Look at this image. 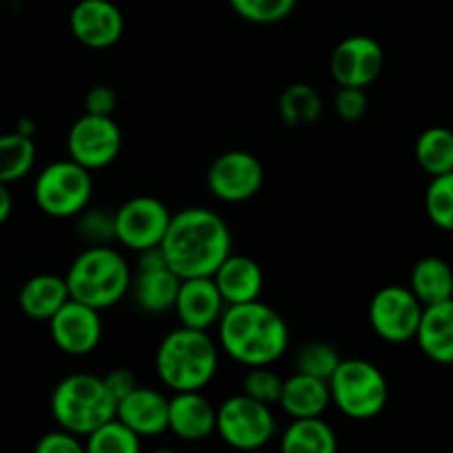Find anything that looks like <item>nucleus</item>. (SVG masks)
<instances>
[{
	"instance_id": "obj_1",
	"label": "nucleus",
	"mask_w": 453,
	"mask_h": 453,
	"mask_svg": "<svg viewBox=\"0 0 453 453\" xmlns=\"http://www.w3.org/2000/svg\"><path fill=\"white\" fill-rule=\"evenodd\" d=\"M166 264L180 279L212 277L233 252V234L221 215L193 206L171 215L162 239Z\"/></svg>"
},
{
	"instance_id": "obj_2",
	"label": "nucleus",
	"mask_w": 453,
	"mask_h": 453,
	"mask_svg": "<svg viewBox=\"0 0 453 453\" xmlns=\"http://www.w3.org/2000/svg\"><path fill=\"white\" fill-rule=\"evenodd\" d=\"M219 345L239 365H273L286 354L290 332L277 310L259 299L226 305L217 321Z\"/></svg>"
},
{
	"instance_id": "obj_3",
	"label": "nucleus",
	"mask_w": 453,
	"mask_h": 453,
	"mask_svg": "<svg viewBox=\"0 0 453 453\" xmlns=\"http://www.w3.org/2000/svg\"><path fill=\"white\" fill-rule=\"evenodd\" d=\"M219 367V348L206 330L177 327L155 352V370L171 392H202Z\"/></svg>"
},
{
	"instance_id": "obj_4",
	"label": "nucleus",
	"mask_w": 453,
	"mask_h": 453,
	"mask_svg": "<svg viewBox=\"0 0 453 453\" xmlns=\"http://www.w3.org/2000/svg\"><path fill=\"white\" fill-rule=\"evenodd\" d=\"M131 268L113 246H87L69 265V296L96 310L113 308L131 290Z\"/></svg>"
},
{
	"instance_id": "obj_5",
	"label": "nucleus",
	"mask_w": 453,
	"mask_h": 453,
	"mask_svg": "<svg viewBox=\"0 0 453 453\" xmlns=\"http://www.w3.org/2000/svg\"><path fill=\"white\" fill-rule=\"evenodd\" d=\"M115 398L106 389L104 380L93 374H69L56 385L51 394V414L58 427L87 438L115 416Z\"/></svg>"
},
{
	"instance_id": "obj_6",
	"label": "nucleus",
	"mask_w": 453,
	"mask_h": 453,
	"mask_svg": "<svg viewBox=\"0 0 453 453\" xmlns=\"http://www.w3.org/2000/svg\"><path fill=\"white\" fill-rule=\"evenodd\" d=\"M327 385L332 403L348 418L370 420L388 405L389 388L385 374L363 358H341Z\"/></svg>"
},
{
	"instance_id": "obj_7",
	"label": "nucleus",
	"mask_w": 453,
	"mask_h": 453,
	"mask_svg": "<svg viewBox=\"0 0 453 453\" xmlns=\"http://www.w3.org/2000/svg\"><path fill=\"white\" fill-rule=\"evenodd\" d=\"M93 195L91 171L73 159H58L38 173L34 184L35 206L49 217L66 219L88 206Z\"/></svg>"
},
{
	"instance_id": "obj_8",
	"label": "nucleus",
	"mask_w": 453,
	"mask_h": 453,
	"mask_svg": "<svg viewBox=\"0 0 453 453\" xmlns=\"http://www.w3.org/2000/svg\"><path fill=\"white\" fill-rule=\"evenodd\" d=\"M215 434L234 449H261L277 436V420L270 405L237 394L217 407Z\"/></svg>"
},
{
	"instance_id": "obj_9",
	"label": "nucleus",
	"mask_w": 453,
	"mask_h": 453,
	"mask_svg": "<svg viewBox=\"0 0 453 453\" xmlns=\"http://www.w3.org/2000/svg\"><path fill=\"white\" fill-rule=\"evenodd\" d=\"M66 150L73 162L88 171L113 164L122 150V131L113 115L84 113L75 119L66 135Z\"/></svg>"
},
{
	"instance_id": "obj_10",
	"label": "nucleus",
	"mask_w": 453,
	"mask_h": 453,
	"mask_svg": "<svg viewBox=\"0 0 453 453\" xmlns=\"http://www.w3.org/2000/svg\"><path fill=\"white\" fill-rule=\"evenodd\" d=\"M425 305L416 299L410 288L385 286L372 296V330L388 343H407L416 336Z\"/></svg>"
},
{
	"instance_id": "obj_11",
	"label": "nucleus",
	"mask_w": 453,
	"mask_h": 453,
	"mask_svg": "<svg viewBox=\"0 0 453 453\" xmlns=\"http://www.w3.org/2000/svg\"><path fill=\"white\" fill-rule=\"evenodd\" d=\"M264 164L248 150L221 153L206 173L208 190L226 203H242L252 199L264 186Z\"/></svg>"
},
{
	"instance_id": "obj_12",
	"label": "nucleus",
	"mask_w": 453,
	"mask_h": 453,
	"mask_svg": "<svg viewBox=\"0 0 453 453\" xmlns=\"http://www.w3.org/2000/svg\"><path fill=\"white\" fill-rule=\"evenodd\" d=\"M171 211L157 197L140 195L119 206L115 212V242L133 252L159 246L166 234Z\"/></svg>"
},
{
	"instance_id": "obj_13",
	"label": "nucleus",
	"mask_w": 453,
	"mask_h": 453,
	"mask_svg": "<svg viewBox=\"0 0 453 453\" xmlns=\"http://www.w3.org/2000/svg\"><path fill=\"white\" fill-rule=\"evenodd\" d=\"M49 334L56 348L69 357L91 354L102 341L100 310L69 296L66 303L49 319Z\"/></svg>"
},
{
	"instance_id": "obj_14",
	"label": "nucleus",
	"mask_w": 453,
	"mask_h": 453,
	"mask_svg": "<svg viewBox=\"0 0 453 453\" xmlns=\"http://www.w3.org/2000/svg\"><path fill=\"white\" fill-rule=\"evenodd\" d=\"M385 65L383 47L370 35H349L341 40L330 58V73L339 87L367 88Z\"/></svg>"
},
{
	"instance_id": "obj_15",
	"label": "nucleus",
	"mask_w": 453,
	"mask_h": 453,
	"mask_svg": "<svg viewBox=\"0 0 453 453\" xmlns=\"http://www.w3.org/2000/svg\"><path fill=\"white\" fill-rule=\"evenodd\" d=\"M71 34L88 49H109L124 35V16L111 0H80L69 16Z\"/></svg>"
},
{
	"instance_id": "obj_16",
	"label": "nucleus",
	"mask_w": 453,
	"mask_h": 453,
	"mask_svg": "<svg viewBox=\"0 0 453 453\" xmlns=\"http://www.w3.org/2000/svg\"><path fill=\"white\" fill-rule=\"evenodd\" d=\"M224 308L226 301L221 299L212 277L181 279L175 305H173L181 326L208 332V327L217 326Z\"/></svg>"
},
{
	"instance_id": "obj_17",
	"label": "nucleus",
	"mask_w": 453,
	"mask_h": 453,
	"mask_svg": "<svg viewBox=\"0 0 453 453\" xmlns=\"http://www.w3.org/2000/svg\"><path fill=\"white\" fill-rule=\"evenodd\" d=\"M217 407L202 392H175L168 398V432L180 441L202 442L215 434Z\"/></svg>"
},
{
	"instance_id": "obj_18",
	"label": "nucleus",
	"mask_w": 453,
	"mask_h": 453,
	"mask_svg": "<svg viewBox=\"0 0 453 453\" xmlns=\"http://www.w3.org/2000/svg\"><path fill=\"white\" fill-rule=\"evenodd\" d=\"M115 416L140 438H153L168 432V398L153 388L137 385L131 394L119 398Z\"/></svg>"
},
{
	"instance_id": "obj_19",
	"label": "nucleus",
	"mask_w": 453,
	"mask_h": 453,
	"mask_svg": "<svg viewBox=\"0 0 453 453\" xmlns=\"http://www.w3.org/2000/svg\"><path fill=\"white\" fill-rule=\"evenodd\" d=\"M212 281L226 305L246 303V301L259 299L261 290H264V270L250 257L230 252L221 261L219 268L212 273Z\"/></svg>"
},
{
	"instance_id": "obj_20",
	"label": "nucleus",
	"mask_w": 453,
	"mask_h": 453,
	"mask_svg": "<svg viewBox=\"0 0 453 453\" xmlns=\"http://www.w3.org/2000/svg\"><path fill=\"white\" fill-rule=\"evenodd\" d=\"M414 339L434 363L453 365V299L425 305Z\"/></svg>"
},
{
	"instance_id": "obj_21",
	"label": "nucleus",
	"mask_w": 453,
	"mask_h": 453,
	"mask_svg": "<svg viewBox=\"0 0 453 453\" xmlns=\"http://www.w3.org/2000/svg\"><path fill=\"white\" fill-rule=\"evenodd\" d=\"M279 405L292 418H310V416H323L332 405L330 385L327 380L317 376L295 372L290 379H283Z\"/></svg>"
},
{
	"instance_id": "obj_22",
	"label": "nucleus",
	"mask_w": 453,
	"mask_h": 453,
	"mask_svg": "<svg viewBox=\"0 0 453 453\" xmlns=\"http://www.w3.org/2000/svg\"><path fill=\"white\" fill-rule=\"evenodd\" d=\"M181 279L171 268L137 270V277L131 279L133 301L146 314H164L173 310L180 290Z\"/></svg>"
},
{
	"instance_id": "obj_23",
	"label": "nucleus",
	"mask_w": 453,
	"mask_h": 453,
	"mask_svg": "<svg viewBox=\"0 0 453 453\" xmlns=\"http://www.w3.org/2000/svg\"><path fill=\"white\" fill-rule=\"evenodd\" d=\"M69 299L65 277L58 274H35L20 288L18 303L25 317L34 321H49Z\"/></svg>"
},
{
	"instance_id": "obj_24",
	"label": "nucleus",
	"mask_w": 453,
	"mask_h": 453,
	"mask_svg": "<svg viewBox=\"0 0 453 453\" xmlns=\"http://www.w3.org/2000/svg\"><path fill=\"white\" fill-rule=\"evenodd\" d=\"M281 449L286 453H334L339 449V438L321 416L292 418L281 436Z\"/></svg>"
},
{
	"instance_id": "obj_25",
	"label": "nucleus",
	"mask_w": 453,
	"mask_h": 453,
	"mask_svg": "<svg viewBox=\"0 0 453 453\" xmlns=\"http://www.w3.org/2000/svg\"><path fill=\"white\" fill-rule=\"evenodd\" d=\"M410 290L423 305L441 303L453 295V268L441 257H423L411 268Z\"/></svg>"
},
{
	"instance_id": "obj_26",
	"label": "nucleus",
	"mask_w": 453,
	"mask_h": 453,
	"mask_svg": "<svg viewBox=\"0 0 453 453\" xmlns=\"http://www.w3.org/2000/svg\"><path fill=\"white\" fill-rule=\"evenodd\" d=\"M323 115V100L310 84H290L279 97V118L286 127H305L314 124Z\"/></svg>"
},
{
	"instance_id": "obj_27",
	"label": "nucleus",
	"mask_w": 453,
	"mask_h": 453,
	"mask_svg": "<svg viewBox=\"0 0 453 453\" xmlns=\"http://www.w3.org/2000/svg\"><path fill=\"white\" fill-rule=\"evenodd\" d=\"M416 159L427 175H445L453 171V131L432 127L416 140Z\"/></svg>"
},
{
	"instance_id": "obj_28",
	"label": "nucleus",
	"mask_w": 453,
	"mask_h": 453,
	"mask_svg": "<svg viewBox=\"0 0 453 453\" xmlns=\"http://www.w3.org/2000/svg\"><path fill=\"white\" fill-rule=\"evenodd\" d=\"M35 164V144L27 133L0 135V181L12 184L31 173Z\"/></svg>"
},
{
	"instance_id": "obj_29",
	"label": "nucleus",
	"mask_w": 453,
	"mask_h": 453,
	"mask_svg": "<svg viewBox=\"0 0 453 453\" xmlns=\"http://www.w3.org/2000/svg\"><path fill=\"white\" fill-rule=\"evenodd\" d=\"M140 447V436L118 416L93 429L84 442V449L91 453H137Z\"/></svg>"
},
{
	"instance_id": "obj_30",
	"label": "nucleus",
	"mask_w": 453,
	"mask_h": 453,
	"mask_svg": "<svg viewBox=\"0 0 453 453\" xmlns=\"http://www.w3.org/2000/svg\"><path fill=\"white\" fill-rule=\"evenodd\" d=\"M341 363V354L326 341H310L301 345L295 358V370L301 374L317 376V379L330 380L334 370Z\"/></svg>"
},
{
	"instance_id": "obj_31",
	"label": "nucleus",
	"mask_w": 453,
	"mask_h": 453,
	"mask_svg": "<svg viewBox=\"0 0 453 453\" xmlns=\"http://www.w3.org/2000/svg\"><path fill=\"white\" fill-rule=\"evenodd\" d=\"M425 211L436 228L453 233V171L432 177L425 195Z\"/></svg>"
},
{
	"instance_id": "obj_32",
	"label": "nucleus",
	"mask_w": 453,
	"mask_h": 453,
	"mask_svg": "<svg viewBox=\"0 0 453 453\" xmlns=\"http://www.w3.org/2000/svg\"><path fill=\"white\" fill-rule=\"evenodd\" d=\"M239 18L255 25H274L295 12L296 0H228Z\"/></svg>"
},
{
	"instance_id": "obj_33",
	"label": "nucleus",
	"mask_w": 453,
	"mask_h": 453,
	"mask_svg": "<svg viewBox=\"0 0 453 453\" xmlns=\"http://www.w3.org/2000/svg\"><path fill=\"white\" fill-rule=\"evenodd\" d=\"M75 217V233L82 242H87V246H109L115 242V212L87 206Z\"/></svg>"
},
{
	"instance_id": "obj_34",
	"label": "nucleus",
	"mask_w": 453,
	"mask_h": 453,
	"mask_svg": "<svg viewBox=\"0 0 453 453\" xmlns=\"http://www.w3.org/2000/svg\"><path fill=\"white\" fill-rule=\"evenodd\" d=\"M283 379L273 370L270 365H257L248 367L242 380V394L255 398V401L264 403V405H279V396H281Z\"/></svg>"
},
{
	"instance_id": "obj_35",
	"label": "nucleus",
	"mask_w": 453,
	"mask_h": 453,
	"mask_svg": "<svg viewBox=\"0 0 453 453\" xmlns=\"http://www.w3.org/2000/svg\"><path fill=\"white\" fill-rule=\"evenodd\" d=\"M367 93L358 87H339L334 97V111L343 122H358L367 113Z\"/></svg>"
},
{
	"instance_id": "obj_36",
	"label": "nucleus",
	"mask_w": 453,
	"mask_h": 453,
	"mask_svg": "<svg viewBox=\"0 0 453 453\" xmlns=\"http://www.w3.org/2000/svg\"><path fill=\"white\" fill-rule=\"evenodd\" d=\"M38 453H82L84 442L80 441V436L66 432V429L58 427L56 432H47L44 436H40L38 445H35Z\"/></svg>"
},
{
	"instance_id": "obj_37",
	"label": "nucleus",
	"mask_w": 453,
	"mask_h": 453,
	"mask_svg": "<svg viewBox=\"0 0 453 453\" xmlns=\"http://www.w3.org/2000/svg\"><path fill=\"white\" fill-rule=\"evenodd\" d=\"M118 109V96L109 84H96L84 97V113L113 115Z\"/></svg>"
},
{
	"instance_id": "obj_38",
	"label": "nucleus",
	"mask_w": 453,
	"mask_h": 453,
	"mask_svg": "<svg viewBox=\"0 0 453 453\" xmlns=\"http://www.w3.org/2000/svg\"><path fill=\"white\" fill-rule=\"evenodd\" d=\"M102 380H104L106 389H109L111 396L115 398V403H118L119 398L127 396V394H131L133 389L137 388L135 374H133L131 370H124V367H118V370L109 372V374H106Z\"/></svg>"
},
{
	"instance_id": "obj_39",
	"label": "nucleus",
	"mask_w": 453,
	"mask_h": 453,
	"mask_svg": "<svg viewBox=\"0 0 453 453\" xmlns=\"http://www.w3.org/2000/svg\"><path fill=\"white\" fill-rule=\"evenodd\" d=\"M12 208H13L12 193H9L7 184H3V181H0V226L9 219V215H12Z\"/></svg>"
},
{
	"instance_id": "obj_40",
	"label": "nucleus",
	"mask_w": 453,
	"mask_h": 453,
	"mask_svg": "<svg viewBox=\"0 0 453 453\" xmlns=\"http://www.w3.org/2000/svg\"><path fill=\"white\" fill-rule=\"evenodd\" d=\"M451 299H453V295H451Z\"/></svg>"
}]
</instances>
